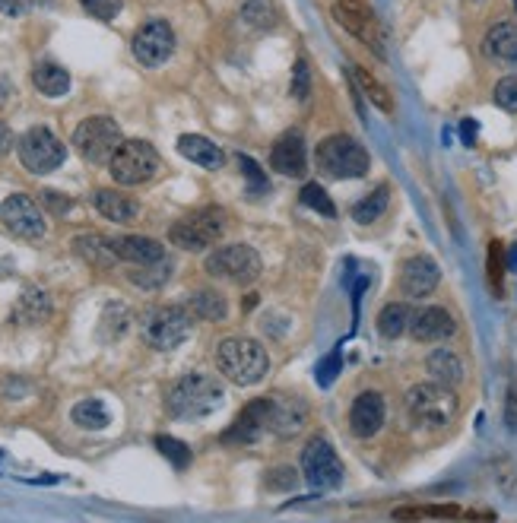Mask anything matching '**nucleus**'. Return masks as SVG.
I'll use <instances>...</instances> for the list:
<instances>
[{
    "label": "nucleus",
    "mask_w": 517,
    "mask_h": 523,
    "mask_svg": "<svg viewBox=\"0 0 517 523\" xmlns=\"http://www.w3.org/2000/svg\"><path fill=\"white\" fill-rule=\"evenodd\" d=\"M226 400V390L219 384L213 375H184L178 378L169 394H165V409H169L172 419H181V422H197V419H207L213 416L219 406Z\"/></svg>",
    "instance_id": "1"
},
{
    "label": "nucleus",
    "mask_w": 517,
    "mask_h": 523,
    "mask_svg": "<svg viewBox=\"0 0 517 523\" xmlns=\"http://www.w3.org/2000/svg\"><path fill=\"white\" fill-rule=\"evenodd\" d=\"M216 368L219 375H226L232 384L238 387H251L257 381H264L270 359H267V349L248 340V336H229L216 346Z\"/></svg>",
    "instance_id": "2"
},
{
    "label": "nucleus",
    "mask_w": 517,
    "mask_h": 523,
    "mask_svg": "<svg viewBox=\"0 0 517 523\" xmlns=\"http://www.w3.org/2000/svg\"><path fill=\"white\" fill-rule=\"evenodd\" d=\"M191 327H194L191 311L181 305H159V308L143 311V317H140L143 343L159 352L178 349L191 336Z\"/></svg>",
    "instance_id": "3"
},
{
    "label": "nucleus",
    "mask_w": 517,
    "mask_h": 523,
    "mask_svg": "<svg viewBox=\"0 0 517 523\" xmlns=\"http://www.w3.org/2000/svg\"><path fill=\"white\" fill-rule=\"evenodd\" d=\"M315 162H318V172H324L327 178H337V181H353V178H362L368 172L365 146L346 134L327 137L318 146Z\"/></svg>",
    "instance_id": "4"
},
{
    "label": "nucleus",
    "mask_w": 517,
    "mask_h": 523,
    "mask_svg": "<svg viewBox=\"0 0 517 523\" xmlns=\"http://www.w3.org/2000/svg\"><path fill=\"white\" fill-rule=\"evenodd\" d=\"M406 409H410L413 422L422 428H445L457 416V397L451 387L438 381L416 384L410 394H406Z\"/></svg>",
    "instance_id": "5"
},
{
    "label": "nucleus",
    "mask_w": 517,
    "mask_h": 523,
    "mask_svg": "<svg viewBox=\"0 0 517 523\" xmlns=\"http://www.w3.org/2000/svg\"><path fill=\"white\" fill-rule=\"evenodd\" d=\"M108 172L121 184V188H137L146 184L159 172V153L153 143L146 140H124L115 156L108 159Z\"/></svg>",
    "instance_id": "6"
},
{
    "label": "nucleus",
    "mask_w": 517,
    "mask_h": 523,
    "mask_svg": "<svg viewBox=\"0 0 517 523\" xmlns=\"http://www.w3.org/2000/svg\"><path fill=\"white\" fill-rule=\"evenodd\" d=\"M226 232V213L219 207H203L191 216L178 219L169 229V241L181 251H207Z\"/></svg>",
    "instance_id": "7"
},
{
    "label": "nucleus",
    "mask_w": 517,
    "mask_h": 523,
    "mask_svg": "<svg viewBox=\"0 0 517 523\" xmlns=\"http://www.w3.org/2000/svg\"><path fill=\"white\" fill-rule=\"evenodd\" d=\"M121 143H124L121 127L108 115H92V118L80 121V127L73 130V146H77V153L92 165H102L112 159Z\"/></svg>",
    "instance_id": "8"
},
{
    "label": "nucleus",
    "mask_w": 517,
    "mask_h": 523,
    "mask_svg": "<svg viewBox=\"0 0 517 523\" xmlns=\"http://www.w3.org/2000/svg\"><path fill=\"white\" fill-rule=\"evenodd\" d=\"M16 156H20V162L32 175H48L64 165L67 146L54 137L48 127H29L26 134L16 140Z\"/></svg>",
    "instance_id": "9"
},
{
    "label": "nucleus",
    "mask_w": 517,
    "mask_h": 523,
    "mask_svg": "<svg viewBox=\"0 0 517 523\" xmlns=\"http://www.w3.org/2000/svg\"><path fill=\"white\" fill-rule=\"evenodd\" d=\"M264 270V260L251 245H226L207 257V273L216 279H229L235 286H251Z\"/></svg>",
    "instance_id": "10"
},
{
    "label": "nucleus",
    "mask_w": 517,
    "mask_h": 523,
    "mask_svg": "<svg viewBox=\"0 0 517 523\" xmlns=\"http://www.w3.org/2000/svg\"><path fill=\"white\" fill-rule=\"evenodd\" d=\"M302 476L311 489H340L343 485V460L324 438H311L302 451Z\"/></svg>",
    "instance_id": "11"
},
{
    "label": "nucleus",
    "mask_w": 517,
    "mask_h": 523,
    "mask_svg": "<svg viewBox=\"0 0 517 523\" xmlns=\"http://www.w3.org/2000/svg\"><path fill=\"white\" fill-rule=\"evenodd\" d=\"M0 222H4L10 235L23 238V241H35L48 232L42 207L26 194H10L4 200V207H0Z\"/></svg>",
    "instance_id": "12"
},
{
    "label": "nucleus",
    "mask_w": 517,
    "mask_h": 523,
    "mask_svg": "<svg viewBox=\"0 0 517 523\" xmlns=\"http://www.w3.org/2000/svg\"><path fill=\"white\" fill-rule=\"evenodd\" d=\"M334 16H337V23L346 32H353L359 42H365L368 48L384 54V32H381L375 10L368 7V0H337Z\"/></svg>",
    "instance_id": "13"
},
{
    "label": "nucleus",
    "mask_w": 517,
    "mask_h": 523,
    "mask_svg": "<svg viewBox=\"0 0 517 523\" xmlns=\"http://www.w3.org/2000/svg\"><path fill=\"white\" fill-rule=\"evenodd\" d=\"M134 58L143 67H162L175 54V32L165 20H150L134 32L131 42Z\"/></svg>",
    "instance_id": "14"
},
{
    "label": "nucleus",
    "mask_w": 517,
    "mask_h": 523,
    "mask_svg": "<svg viewBox=\"0 0 517 523\" xmlns=\"http://www.w3.org/2000/svg\"><path fill=\"white\" fill-rule=\"evenodd\" d=\"M267 400V432L276 438H295L308 422V403L302 397L273 394Z\"/></svg>",
    "instance_id": "15"
},
{
    "label": "nucleus",
    "mask_w": 517,
    "mask_h": 523,
    "mask_svg": "<svg viewBox=\"0 0 517 523\" xmlns=\"http://www.w3.org/2000/svg\"><path fill=\"white\" fill-rule=\"evenodd\" d=\"M384 416H387L384 397L375 394V390H365V394L353 400V409H349V428H353L356 438H372L381 432Z\"/></svg>",
    "instance_id": "16"
},
{
    "label": "nucleus",
    "mask_w": 517,
    "mask_h": 523,
    "mask_svg": "<svg viewBox=\"0 0 517 523\" xmlns=\"http://www.w3.org/2000/svg\"><path fill=\"white\" fill-rule=\"evenodd\" d=\"M270 165H273V172H280V175H286V178L305 175L308 156H305V140H302L299 130H286V134L273 143V149H270Z\"/></svg>",
    "instance_id": "17"
},
{
    "label": "nucleus",
    "mask_w": 517,
    "mask_h": 523,
    "mask_svg": "<svg viewBox=\"0 0 517 523\" xmlns=\"http://www.w3.org/2000/svg\"><path fill=\"white\" fill-rule=\"evenodd\" d=\"M438 279H441V270L432 257H410L400 273V289L410 298H426L429 292H435Z\"/></svg>",
    "instance_id": "18"
},
{
    "label": "nucleus",
    "mask_w": 517,
    "mask_h": 523,
    "mask_svg": "<svg viewBox=\"0 0 517 523\" xmlns=\"http://www.w3.org/2000/svg\"><path fill=\"white\" fill-rule=\"evenodd\" d=\"M457 330L454 324V317L445 311V308H419L413 317H410V333H413V340L419 343H438V340H448V336Z\"/></svg>",
    "instance_id": "19"
},
{
    "label": "nucleus",
    "mask_w": 517,
    "mask_h": 523,
    "mask_svg": "<svg viewBox=\"0 0 517 523\" xmlns=\"http://www.w3.org/2000/svg\"><path fill=\"white\" fill-rule=\"evenodd\" d=\"M267 432V400H254L248 403L242 413H238V419L232 422V428L226 432V441L229 444H254V441H261Z\"/></svg>",
    "instance_id": "20"
},
{
    "label": "nucleus",
    "mask_w": 517,
    "mask_h": 523,
    "mask_svg": "<svg viewBox=\"0 0 517 523\" xmlns=\"http://www.w3.org/2000/svg\"><path fill=\"white\" fill-rule=\"evenodd\" d=\"M112 248L118 254V260H127V264L143 267V264H156V260L165 257V248L153 238H143V235H118L112 238Z\"/></svg>",
    "instance_id": "21"
},
{
    "label": "nucleus",
    "mask_w": 517,
    "mask_h": 523,
    "mask_svg": "<svg viewBox=\"0 0 517 523\" xmlns=\"http://www.w3.org/2000/svg\"><path fill=\"white\" fill-rule=\"evenodd\" d=\"M178 153L188 159V162L200 165V168H210V172H219V168L226 165V153H223V149H219L213 140L200 137V134H184L178 140Z\"/></svg>",
    "instance_id": "22"
},
{
    "label": "nucleus",
    "mask_w": 517,
    "mask_h": 523,
    "mask_svg": "<svg viewBox=\"0 0 517 523\" xmlns=\"http://www.w3.org/2000/svg\"><path fill=\"white\" fill-rule=\"evenodd\" d=\"M92 207H96L108 222H134L140 216V203L112 188H102L92 194Z\"/></svg>",
    "instance_id": "23"
},
{
    "label": "nucleus",
    "mask_w": 517,
    "mask_h": 523,
    "mask_svg": "<svg viewBox=\"0 0 517 523\" xmlns=\"http://www.w3.org/2000/svg\"><path fill=\"white\" fill-rule=\"evenodd\" d=\"M483 51L495 64H517V23H495L486 32Z\"/></svg>",
    "instance_id": "24"
},
{
    "label": "nucleus",
    "mask_w": 517,
    "mask_h": 523,
    "mask_svg": "<svg viewBox=\"0 0 517 523\" xmlns=\"http://www.w3.org/2000/svg\"><path fill=\"white\" fill-rule=\"evenodd\" d=\"M73 251H77L86 264L92 267H99V270H112L118 264V254L112 248V238H105V235H77L73 238Z\"/></svg>",
    "instance_id": "25"
},
{
    "label": "nucleus",
    "mask_w": 517,
    "mask_h": 523,
    "mask_svg": "<svg viewBox=\"0 0 517 523\" xmlns=\"http://www.w3.org/2000/svg\"><path fill=\"white\" fill-rule=\"evenodd\" d=\"M51 317V298L45 289H26L13 308V321L23 327H39Z\"/></svg>",
    "instance_id": "26"
},
{
    "label": "nucleus",
    "mask_w": 517,
    "mask_h": 523,
    "mask_svg": "<svg viewBox=\"0 0 517 523\" xmlns=\"http://www.w3.org/2000/svg\"><path fill=\"white\" fill-rule=\"evenodd\" d=\"M32 86L39 89L45 99H64L70 92V73L61 64L42 61L32 67Z\"/></svg>",
    "instance_id": "27"
},
{
    "label": "nucleus",
    "mask_w": 517,
    "mask_h": 523,
    "mask_svg": "<svg viewBox=\"0 0 517 523\" xmlns=\"http://www.w3.org/2000/svg\"><path fill=\"white\" fill-rule=\"evenodd\" d=\"M426 368H429L432 381L445 384V387H457L464 381V362H460V356L451 349H435L426 359Z\"/></svg>",
    "instance_id": "28"
},
{
    "label": "nucleus",
    "mask_w": 517,
    "mask_h": 523,
    "mask_svg": "<svg viewBox=\"0 0 517 523\" xmlns=\"http://www.w3.org/2000/svg\"><path fill=\"white\" fill-rule=\"evenodd\" d=\"M349 77H353V83H356V89L362 92V96L372 102L375 108H381L384 115H391L394 111V99H391V92H387V86L384 83H378L372 73H368L365 67H359V64H353L349 67Z\"/></svg>",
    "instance_id": "29"
},
{
    "label": "nucleus",
    "mask_w": 517,
    "mask_h": 523,
    "mask_svg": "<svg viewBox=\"0 0 517 523\" xmlns=\"http://www.w3.org/2000/svg\"><path fill=\"white\" fill-rule=\"evenodd\" d=\"M188 311L194 317H200V321H226L229 314V305L226 298L213 292V289H197L191 298H188Z\"/></svg>",
    "instance_id": "30"
},
{
    "label": "nucleus",
    "mask_w": 517,
    "mask_h": 523,
    "mask_svg": "<svg viewBox=\"0 0 517 523\" xmlns=\"http://www.w3.org/2000/svg\"><path fill=\"white\" fill-rule=\"evenodd\" d=\"M127 324H131V311H127L124 305H118V302H112L99 317V340L102 343L121 340V336L127 333Z\"/></svg>",
    "instance_id": "31"
},
{
    "label": "nucleus",
    "mask_w": 517,
    "mask_h": 523,
    "mask_svg": "<svg viewBox=\"0 0 517 523\" xmlns=\"http://www.w3.org/2000/svg\"><path fill=\"white\" fill-rule=\"evenodd\" d=\"M70 419H73V425L86 428V432H102V428L108 425V409L102 400L89 397V400H80L77 406H73Z\"/></svg>",
    "instance_id": "32"
},
{
    "label": "nucleus",
    "mask_w": 517,
    "mask_h": 523,
    "mask_svg": "<svg viewBox=\"0 0 517 523\" xmlns=\"http://www.w3.org/2000/svg\"><path fill=\"white\" fill-rule=\"evenodd\" d=\"M169 276H172V260L169 257L156 260V264L134 267L131 273H127V279H131V283L140 286V289H162L165 283H169Z\"/></svg>",
    "instance_id": "33"
},
{
    "label": "nucleus",
    "mask_w": 517,
    "mask_h": 523,
    "mask_svg": "<svg viewBox=\"0 0 517 523\" xmlns=\"http://www.w3.org/2000/svg\"><path fill=\"white\" fill-rule=\"evenodd\" d=\"M410 317L413 311L406 308L403 302H391L381 314H378V330L384 340H397V336H403L406 330H410Z\"/></svg>",
    "instance_id": "34"
},
{
    "label": "nucleus",
    "mask_w": 517,
    "mask_h": 523,
    "mask_svg": "<svg viewBox=\"0 0 517 523\" xmlns=\"http://www.w3.org/2000/svg\"><path fill=\"white\" fill-rule=\"evenodd\" d=\"M387 203H391V188H387V184H378L372 194H365L353 207V219L362 222V226H368V222L381 219V213L387 210Z\"/></svg>",
    "instance_id": "35"
},
{
    "label": "nucleus",
    "mask_w": 517,
    "mask_h": 523,
    "mask_svg": "<svg viewBox=\"0 0 517 523\" xmlns=\"http://www.w3.org/2000/svg\"><path fill=\"white\" fill-rule=\"evenodd\" d=\"M302 203H305V207L315 210V213L330 216V219L337 216V207L330 203V197H327V191L321 188V184H305V188H302Z\"/></svg>",
    "instance_id": "36"
},
{
    "label": "nucleus",
    "mask_w": 517,
    "mask_h": 523,
    "mask_svg": "<svg viewBox=\"0 0 517 523\" xmlns=\"http://www.w3.org/2000/svg\"><path fill=\"white\" fill-rule=\"evenodd\" d=\"M242 23L251 29H270L273 26V10L264 4V0H248L242 7Z\"/></svg>",
    "instance_id": "37"
},
{
    "label": "nucleus",
    "mask_w": 517,
    "mask_h": 523,
    "mask_svg": "<svg viewBox=\"0 0 517 523\" xmlns=\"http://www.w3.org/2000/svg\"><path fill=\"white\" fill-rule=\"evenodd\" d=\"M397 520H429V517H460V508L454 504H441V508H397Z\"/></svg>",
    "instance_id": "38"
},
{
    "label": "nucleus",
    "mask_w": 517,
    "mask_h": 523,
    "mask_svg": "<svg viewBox=\"0 0 517 523\" xmlns=\"http://www.w3.org/2000/svg\"><path fill=\"white\" fill-rule=\"evenodd\" d=\"M156 447L162 451V457H169L178 470H184V466L191 463V451H188V444H181V441H175V438H165V435H159L156 438Z\"/></svg>",
    "instance_id": "39"
},
{
    "label": "nucleus",
    "mask_w": 517,
    "mask_h": 523,
    "mask_svg": "<svg viewBox=\"0 0 517 523\" xmlns=\"http://www.w3.org/2000/svg\"><path fill=\"white\" fill-rule=\"evenodd\" d=\"M80 7L92 16V20L112 23L121 13V0H80Z\"/></svg>",
    "instance_id": "40"
},
{
    "label": "nucleus",
    "mask_w": 517,
    "mask_h": 523,
    "mask_svg": "<svg viewBox=\"0 0 517 523\" xmlns=\"http://www.w3.org/2000/svg\"><path fill=\"white\" fill-rule=\"evenodd\" d=\"M495 105L511 111V115H517V73H511V77L498 80L495 86Z\"/></svg>",
    "instance_id": "41"
},
{
    "label": "nucleus",
    "mask_w": 517,
    "mask_h": 523,
    "mask_svg": "<svg viewBox=\"0 0 517 523\" xmlns=\"http://www.w3.org/2000/svg\"><path fill=\"white\" fill-rule=\"evenodd\" d=\"M311 92V70H308V61H295L292 67V96L305 102Z\"/></svg>",
    "instance_id": "42"
},
{
    "label": "nucleus",
    "mask_w": 517,
    "mask_h": 523,
    "mask_svg": "<svg viewBox=\"0 0 517 523\" xmlns=\"http://www.w3.org/2000/svg\"><path fill=\"white\" fill-rule=\"evenodd\" d=\"M502 273H505L502 245H498V241H492V248H489V279H492V286H495V289L502 286Z\"/></svg>",
    "instance_id": "43"
},
{
    "label": "nucleus",
    "mask_w": 517,
    "mask_h": 523,
    "mask_svg": "<svg viewBox=\"0 0 517 523\" xmlns=\"http://www.w3.org/2000/svg\"><path fill=\"white\" fill-rule=\"evenodd\" d=\"M267 485H270V489H276V492L292 489V485H295V470H289V466H280V470H273V473H270Z\"/></svg>",
    "instance_id": "44"
},
{
    "label": "nucleus",
    "mask_w": 517,
    "mask_h": 523,
    "mask_svg": "<svg viewBox=\"0 0 517 523\" xmlns=\"http://www.w3.org/2000/svg\"><path fill=\"white\" fill-rule=\"evenodd\" d=\"M238 165H242V172L254 181V188H257V191H264V188H267V181H264V175H261V168L254 165V159L238 156Z\"/></svg>",
    "instance_id": "45"
},
{
    "label": "nucleus",
    "mask_w": 517,
    "mask_h": 523,
    "mask_svg": "<svg viewBox=\"0 0 517 523\" xmlns=\"http://www.w3.org/2000/svg\"><path fill=\"white\" fill-rule=\"evenodd\" d=\"M337 368H340V352H334V356H330L327 362L318 365V384H330V381H334Z\"/></svg>",
    "instance_id": "46"
},
{
    "label": "nucleus",
    "mask_w": 517,
    "mask_h": 523,
    "mask_svg": "<svg viewBox=\"0 0 517 523\" xmlns=\"http://www.w3.org/2000/svg\"><path fill=\"white\" fill-rule=\"evenodd\" d=\"M32 10V0H0V13L4 16H26Z\"/></svg>",
    "instance_id": "47"
},
{
    "label": "nucleus",
    "mask_w": 517,
    "mask_h": 523,
    "mask_svg": "<svg viewBox=\"0 0 517 523\" xmlns=\"http://www.w3.org/2000/svg\"><path fill=\"white\" fill-rule=\"evenodd\" d=\"M42 200L48 203V207L54 210V213H67L73 203H70V197H64V194H58V191H45L42 194Z\"/></svg>",
    "instance_id": "48"
},
{
    "label": "nucleus",
    "mask_w": 517,
    "mask_h": 523,
    "mask_svg": "<svg viewBox=\"0 0 517 523\" xmlns=\"http://www.w3.org/2000/svg\"><path fill=\"white\" fill-rule=\"evenodd\" d=\"M505 422H508V428H511V432H517V390H514V387L508 390V406H505Z\"/></svg>",
    "instance_id": "49"
},
{
    "label": "nucleus",
    "mask_w": 517,
    "mask_h": 523,
    "mask_svg": "<svg viewBox=\"0 0 517 523\" xmlns=\"http://www.w3.org/2000/svg\"><path fill=\"white\" fill-rule=\"evenodd\" d=\"M13 146H16V137H13L10 124H7V121H0V156H7Z\"/></svg>",
    "instance_id": "50"
},
{
    "label": "nucleus",
    "mask_w": 517,
    "mask_h": 523,
    "mask_svg": "<svg viewBox=\"0 0 517 523\" xmlns=\"http://www.w3.org/2000/svg\"><path fill=\"white\" fill-rule=\"evenodd\" d=\"M460 137H464L467 146H473V140H476V121L473 118H467L464 124H460Z\"/></svg>",
    "instance_id": "51"
},
{
    "label": "nucleus",
    "mask_w": 517,
    "mask_h": 523,
    "mask_svg": "<svg viewBox=\"0 0 517 523\" xmlns=\"http://www.w3.org/2000/svg\"><path fill=\"white\" fill-rule=\"evenodd\" d=\"M508 267H511V270H517V245H511V248H508Z\"/></svg>",
    "instance_id": "52"
},
{
    "label": "nucleus",
    "mask_w": 517,
    "mask_h": 523,
    "mask_svg": "<svg viewBox=\"0 0 517 523\" xmlns=\"http://www.w3.org/2000/svg\"><path fill=\"white\" fill-rule=\"evenodd\" d=\"M254 305H257V295H248V298H245V302H242V308H248V311H251Z\"/></svg>",
    "instance_id": "53"
}]
</instances>
